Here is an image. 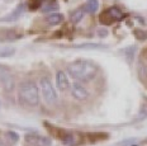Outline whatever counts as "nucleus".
Returning <instances> with one entry per match:
<instances>
[{
  "instance_id": "1",
  "label": "nucleus",
  "mask_w": 147,
  "mask_h": 146,
  "mask_svg": "<svg viewBox=\"0 0 147 146\" xmlns=\"http://www.w3.org/2000/svg\"><path fill=\"white\" fill-rule=\"evenodd\" d=\"M98 66L90 60H76L67 66V74L78 81H90L96 76Z\"/></svg>"
},
{
  "instance_id": "2",
  "label": "nucleus",
  "mask_w": 147,
  "mask_h": 146,
  "mask_svg": "<svg viewBox=\"0 0 147 146\" xmlns=\"http://www.w3.org/2000/svg\"><path fill=\"white\" fill-rule=\"evenodd\" d=\"M19 98L24 105L36 107L39 103V88L34 80H24L19 84Z\"/></svg>"
},
{
  "instance_id": "3",
  "label": "nucleus",
  "mask_w": 147,
  "mask_h": 146,
  "mask_svg": "<svg viewBox=\"0 0 147 146\" xmlns=\"http://www.w3.org/2000/svg\"><path fill=\"white\" fill-rule=\"evenodd\" d=\"M39 89L42 92V97L48 104H56L57 103V92L48 76H42L39 80Z\"/></svg>"
},
{
  "instance_id": "4",
  "label": "nucleus",
  "mask_w": 147,
  "mask_h": 146,
  "mask_svg": "<svg viewBox=\"0 0 147 146\" xmlns=\"http://www.w3.org/2000/svg\"><path fill=\"white\" fill-rule=\"evenodd\" d=\"M122 18H123V13L121 9L117 7H112L100 16V22L103 24H112L117 20H121Z\"/></svg>"
},
{
  "instance_id": "5",
  "label": "nucleus",
  "mask_w": 147,
  "mask_h": 146,
  "mask_svg": "<svg viewBox=\"0 0 147 146\" xmlns=\"http://www.w3.org/2000/svg\"><path fill=\"white\" fill-rule=\"evenodd\" d=\"M0 85L4 88L5 92H11L14 89V79L10 70L7 66L0 65Z\"/></svg>"
},
{
  "instance_id": "6",
  "label": "nucleus",
  "mask_w": 147,
  "mask_h": 146,
  "mask_svg": "<svg viewBox=\"0 0 147 146\" xmlns=\"http://www.w3.org/2000/svg\"><path fill=\"white\" fill-rule=\"evenodd\" d=\"M71 95L75 98L76 100H86L89 98V95H90V93H89V90L86 88L82 85L81 81H78L76 80L75 83L71 85Z\"/></svg>"
},
{
  "instance_id": "7",
  "label": "nucleus",
  "mask_w": 147,
  "mask_h": 146,
  "mask_svg": "<svg viewBox=\"0 0 147 146\" xmlns=\"http://www.w3.org/2000/svg\"><path fill=\"white\" fill-rule=\"evenodd\" d=\"M26 142L29 146H52V142L48 137L37 135V133H29L26 136Z\"/></svg>"
},
{
  "instance_id": "8",
  "label": "nucleus",
  "mask_w": 147,
  "mask_h": 146,
  "mask_svg": "<svg viewBox=\"0 0 147 146\" xmlns=\"http://www.w3.org/2000/svg\"><path fill=\"white\" fill-rule=\"evenodd\" d=\"M56 87L60 92H66V90H69L71 88L66 72L62 71V70H59L56 74Z\"/></svg>"
},
{
  "instance_id": "9",
  "label": "nucleus",
  "mask_w": 147,
  "mask_h": 146,
  "mask_svg": "<svg viewBox=\"0 0 147 146\" xmlns=\"http://www.w3.org/2000/svg\"><path fill=\"white\" fill-rule=\"evenodd\" d=\"M24 8H26V5H24V4L18 5L17 9H15L13 13H10L9 16H7L5 18H3V19H0V20H3V22H13V20H17L18 18H19V17L23 14Z\"/></svg>"
},
{
  "instance_id": "10",
  "label": "nucleus",
  "mask_w": 147,
  "mask_h": 146,
  "mask_svg": "<svg viewBox=\"0 0 147 146\" xmlns=\"http://www.w3.org/2000/svg\"><path fill=\"white\" fill-rule=\"evenodd\" d=\"M46 22L50 26H57V24L63 22V16L60 13H50L46 17Z\"/></svg>"
},
{
  "instance_id": "11",
  "label": "nucleus",
  "mask_w": 147,
  "mask_h": 146,
  "mask_svg": "<svg viewBox=\"0 0 147 146\" xmlns=\"http://www.w3.org/2000/svg\"><path fill=\"white\" fill-rule=\"evenodd\" d=\"M85 8L84 7H81V8H78V9H75V10L71 13V16H70V20L74 23V24H78L80 20L84 18L85 16Z\"/></svg>"
},
{
  "instance_id": "12",
  "label": "nucleus",
  "mask_w": 147,
  "mask_h": 146,
  "mask_svg": "<svg viewBox=\"0 0 147 146\" xmlns=\"http://www.w3.org/2000/svg\"><path fill=\"white\" fill-rule=\"evenodd\" d=\"M84 8H85V10H86L88 13L94 14L98 9H99V1H98V0H86Z\"/></svg>"
},
{
  "instance_id": "13",
  "label": "nucleus",
  "mask_w": 147,
  "mask_h": 146,
  "mask_svg": "<svg viewBox=\"0 0 147 146\" xmlns=\"http://www.w3.org/2000/svg\"><path fill=\"white\" fill-rule=\"evenodd\" d=\"M57 9H59V5L56 3H50L42 8V11L43 13H55V10H57Z\"/></svg>"
},
{
  "instance_id": "14",
  "label": "nucleus",
  "mask_w": 147,
  "mask_h": 146,
  "mask_svg": "<svg viewBox=\"0 0 147 146\" xmlns=\"http://www.w3.org/2000/svg\"><path fill=\"white\" fill-rule=\"evenodd\" d=\"M5 136H7L8 140L11 142V144H15V142L18 141V139H19V136H18L15 132H13V131H8V132L5 133Z\"/></svg>"
},
{
  "instance_id": "15",
  "label": "nucleus",
  "mask_w": 147,
  "mask_h": 146,
  "mask_svg": "<svg viewBox=\"0 0 147 146\" xmlns=\"http://www.w3.org/2000/svg\"><path fill=\"white\" fill-rule=\"evenodd\" d=\"M0 146H7V145H5V144H4V142H3V141H1V142H0Z\"/></svg>"
},
{
  "instance_id": "16",
  "label": "nucleus",
  "mask_w": 147,
  "mask_h": 146,
  "mask_svg": "<svg viewBox=\"0 0 147 146\" xmlns=\"http://www.w3.org/2000/svg\"><path fill=\"white\" fill-rule=\"evenodd\" d=\"M132 146H136V145H132Z\"/></svg>"
}]
</instances>
